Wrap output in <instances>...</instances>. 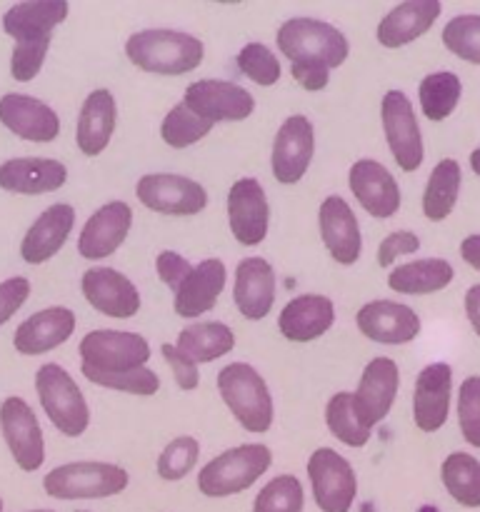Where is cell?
Returning a JSON list of instances; mask_svg holds the SVG:
<instances>
[{"label":"cell","instance_id":"20","mask_svg":"<svg viewBox=\"0 0 480 512\" xmlns=\"http://www.w3.org/2000/svg\"><path fill=\"white\" fill-rule=\"evenodd\" d=\"M65 0H28L5 10L3 30L15 45H40L53 40V30L68 18Z\"/></svg>","mask_w":480,"mask_h":512},{"label":"cell","instance_id":"4","mask_svg":"<svg viewBox=\"0 0 480 512\" xmlns=\"http://www.w3.org/2000/svg\"><path fill=\"white\" fill-rule=\"evenodd\" d=\"M275 43L290 63L313 60V63H323L330 70L340 68L350 53L348 38L335 25L315 18L285 20L278 28Z\"/></svg>","mask_w":480,"mask_h":512},{"label":"cell","instance_id":"10","mask_svg":"<svg viewBox=\"0 0 480 512\" xmlns=\"http://www.w3.org/2000/svg\"><path fill=\"white\" fill-rule=\"evenodd\" d=\"M135 195L148 210L160 215H198L208 205L200 183L175 173H148L135 183Z\"/></svg>","mask_w":480,"mask_h":512},{"label":"cell","instance_id":"43","mask_svg":"<svg viewBox=\"0 0 480 512\" xmlns=\"http://www.w3.org/2000/svg\"><path fill=\"white\" fill-rule=\"evenodd\" d=\"M200 458V443L190 435H183V438H175L165 445V450L158 458V475L160 480H168V483H175V480H183L190 470L195 468Z\"/></svg>","mask_w":480,"mask_h":512},{"label":"cell","instance_id":"8","mask_svg":"<svg viewBox=\"0 0 480 512\" xmlns=\"http://www.w3.org/2000/svg\"><path fill=\"white\" fill-rule=\"evenodd\" d=\"M380 118H383L385 140L393 153L395 163L403 173H415L423 165V133H420L418 118H415L413 103L400 90H388L380 103Z\"/></svg>","mask_w":480,"mask_h":512},{"label":"cell","instance_id":"42","mask_svg":"<svg viewBox=\"0 0 480 512\" xmlns=\"http://www.w3.org/2000/svg\"><path fill=\"white\" fill-rule=\"evenodd\" d=\"M83 375L85 380H90L93 385H100V388L140 395V398H150V395H155L160 390L158 375L148 368L128 370V373H93V370H83Z\"/></svg>","mask_w":480,"mask_h":512},{"label":"cell","instance_id":"50","mask_svg":"<svg viewBox=\"0 0 480 512\" xmlns=\"http://www.w3.org/2000/svg\"><path fill=\"white\" fill-rule=\"evenodd\" d=\"M290 73H293L295 83L308 93H318L328 85L330 68L323 63H313V60H300V63H290Z\"/></svg>","mask_w":480,"mask_h":512},{"label":"cell","instance_id":"6","mask_svg":"<svg viewBox=\"0 0 480 512\" xmlns=\"http://www.w3.org/2000/svg\"><path fill=\"white\" fill-rule=\"evenodd\" d=\"M128 483V473L120 465L68 463L45 475L43 490L55 500H100L120 495Z\"/></svg>","mask_w":480,"mask_h":512},{"label":"cell","instance_id":"45","mask_svg":"<svg viewBox=\"0 0 480 512\" xmlns=\"http://www.w3.org/2000/svg\"><path fill=\"white\" fill-rule=\"evenodd\" d=\"M48 48L50 43L15 45L13 55H10V75L20 80V83H30L40 73V68H43Z\"/></svg>","mask_w":480,"mask_h":512},{"label":"cell","instance_id":"36","mask_svg":"<svg viewBox=\"0 0 480 512\" xmlns=\"http://www.w3.org/2000/svg\"><path fill=\"white\" fill-rule=\"evenodd\" d=\"M460 95H463V85H460L458 75L450 73V70L425 75L418 85L420 110L433 123H440V120L453 115V110L460 103Z\"/></svg>","mask_w":480,"mask_h":512},{"label":"cell","instance_id":"33","mask_svg":"<svg viewBox=\"0 0 480 512\" xmlns=\"http://www.w3.org/2000/svg\"><path fill=\"white\" fill-rule=\"evenodd\" d=\"M175 348L195 365L213 363L235 348V333L223 323H193L180 330Z\"/></svg>","mask_w":480,"mask_h":512},{"label":"cell","instance_id":"40","mask_svg":"<svg viewBox=\"0 0 480 512\" xmlns=\"http://www.w3.org/2000/svg\"><path fill=\"white\" fill-rule=\"evenodd\" d=\"M443 45L465 63L480 65V15H455L443 28Z\"/></svg>","mask_w":480,"mask_h":512},{"label":"cell","instance_id":"56","mask_svg":"<svg viewBox=\"0 0 480 512\" xmlns=\"http://www.w3.org/2000/svg\"><path fill=\"white\" fill-rule=\"evenodd\" d=\"M75 512H88V510H75Z\"/></svg>","mask_w":480,"mask_h":512},{"label":"cell","instance_id":"52","mask_svg":"<svg viewBox=\"0 0 480 512\" xmlns=\"http://www.w3.org/2000/svg\"><path fill=\"white\" fill-rule=\"evenodd\" d=\"M460 258L470 265V268L480 270V235H468L460 243Z\"/></svg>","mask_w":480,"mask_h":512},{"label":"cell","instance_id":"19","mask_svg":"<svg viewBox=\"0 0 480 512\" xmlns=\"http://www.w3.org/2000/svg\"><path fill=\"white\" fill-rule=\"evenodd\" d=\"M0 123L30 143H53L60 133L58 113L43 100L23 93H8L0 98Z\"/></svg>","mask_w":480,"mask_h":512},{"label":"cell","instance_id":"51","mask_svg":"<svg viewBox=\"0 0 480 512\" xmlns=\"http://www.w3.org/2000/svg\"><path fill=\"white\" fill-rule=\"evenodd\" d=\"M465 313H468L470 325H473L475 335L480 338V285H473V288L465 293Z\"/></svg>","mask_w":480,"mask_h":512},{"label":"cell","instance_id":"14","mask_svg":"<svg viewBox=\"0 0 480 512\" xmlns=\"http://www.w3.org/2000/svg\"><path fill=\"white\" fill-rule=\"evenodd\" d=\"M230 233L240 245H260L268 235L270 208L263 185L255 178H240L230 185L228 193Z\"/></svg>","mask_w":480,"mask_h":512},{"label":"cell","instance_id":"38","mask_svg":"<svg viewBox=\"0 0 480 512\" xmlns=\"http://www.w3.org/2000/svg\"><path fill=\"white\" fill-rule=\"evenodd\" d=\"M210 130H213V123H208V120H203L200 115H195L185 103H178L168 110V115H165L163 123H160V138H163L165 145H170V148L183 150L195 145L198 140H203Z\"/></svg>","mask_w":480,"mask_h":512},{"label":"cell","instance_id":"44","mask_svg":"<svg viewBox=\"0 0 480 512\" xmlns=\"http://www.w3.org/2000/svg\"><path fill=\"white\" fill-rule=\"evenodd\" d=\"M458 425L463 438L473 448H480V378L470 375L460 383L458 393Z\"/></svg>","mask_w":480,"mask_h":512},{"label":"cell","instance_id":"7","mask_svg":"<svg viewBox=\"0 0 480 512\" xmlns=\"http://www.w3.org/2000/svg\"><path fill=\"white\" fill-rule=\"evenodd\" d=\"M80 370L93 373H128L145 368L150 360V345L143 335L125 330H90L80 340Z\"/></svg>","mask_w":480,"mask_h":512},{"label":"cell","instance_id":"29","mask_svg":"<svg viewBox=\"0 0 480 512\" xmlns=\"http://www.w3.org/2000/svg\"><path fill=\"white\" fill-rule=\"evenodd\" d=\"M68 183V168L53 158H13L0 165V188L20 195L55 193Z\"/></svg>","mask_w":480,"mask_h":512},{"label":"cell","instance_id":"3","mask_svg":"<svg viewBox=\"0 0 480 512\" xmlns=\"http://www.w3.org/2000/svg\"><path fill=\"white\" fill-rule=\"evenodd\" d=\"M273 463L270 448L260 443L238 445L210 460L198 475V490L205 498H228L253 488Z\"/></svg>","mask_w":480,"mask_h":512},{"label":"cell","instance_id":"21","mask_svg":"<svg viewBox=\"0 0 480 512\" xmlns=\"http://www.w3.org/2000/svg\"><path fill=\"white\" fill-rule=\"evenodd\" d=\"M320 238L328 248L330 258L340 265L358 263L363 250V235H360L358 218L353 208L340 195H328L318 210Z\"/></svg>","mask_w":480,"mask_h":512},{"label":"cell","instance_id":"16","mask_svg":"<svg viewBox=\"0 0 480 512\" xmlns=\"http://www.w3.org/2000/svg\"><path fill=\"white\" fill-rule=\"evenodd\" d=\"M360 333L373 343L405 345L420 335V318L413 308L390 300H370L355 315Z\"/></svg>","mask_w":480,"mask_h":512},{"label":"cell","instance_id":"30","mask_svg":"<svg viewBox=\"0 0 480 512\" xmlns=\"http://www.w3.org/2000/svg\"><path fill=\"white\" fill-rule=\"evenodd\" d=\"M440 13H443L440 0H408V3L395 5L375 30L378 43L383 48H403L428 33Z\"/></svg>","mask_w":480,"mask_h":512},{"label":"cell","instance_id":"1","mask_svg":"<svg viewBox=\"0 0 480 512\" xmlns=\"http://www.w3.org/2000/svg\"><path fill=\"white\" fill-rule=\"evenodd\" d=\"M125 55L135 68L155 75H185L205 58V45L190 33L153 28L133 33L125 43Z\"/></svg>","mask_w":480,"mask_h":512},{"label":"cell","instance_id":"41","mask_svg":"<svg viewBox=\"0 0 480 512\" xmlns=\"http://www.w3.org/2000/svg\"><path fill=\"white\" fill-rule=\"evenodd\" d=\"M235 63H238V70L245 78L253 80L255 85H263V88L275 85L280 80V75H283L280 60L275 58L273 50L263 43L243 45V50L238 53Z\"/></svg>","mask_w":480,"mask_h":512},{"label":"cell","instance_id":"48","mask_svg":"<svg viewBox=\"0 0 480 512\" xmlns=\"http://www.w3.org/2000/svg\"><path fill=\"white\" fill-rule=\"evenodd\" d=\"M190 270H193V265H190L183 255L175 253V250H163V253H158V258H155V273H158V278L163 280L173 293L185 283Z\"/></svg>","mask_w":480,"mask_h":512},{"label":"cell","instance_id":"18","mask_svg":"<svg viewBox=\"0 0 480 512\" xmlns=\"http://www.w3.org/2000/svg\"><path fill=\"white\" fill-rule=\"evenodd\" d=\"M133 225V210L123 200L103 205L95 210L83 225L78 238V253L85 260H105L125 243Z\"/></svg>","mask_w":480,"mask_h":512},{"label":"cell","instance_id":"31","mask_svg":"<svg viewBox=\"0 0 480 512\" xmlns=\"http://www.w3.org/2000/svg\"><path fill=\"white\" fill-rule=\"evenodd\" d=\"M118 118V105L110 90L98 88L85 98L78 115V128H75V143L78 150L88 158L103 153L108 148Z\"/></svg>","mask_w":480,"mask_h":512},{"label":"cell","instance_id":"22","mask_svg":"<svg viewBox=\"0 0 480 512\" xmlns=\"http://www.w3.org/2000/svg\"><path fill=\"white\" fill-rule=\"evenodd\" d=\"M350 190L355 200L363 205V210L373 218L385 220L393 218L400 208V188L390 170L380 165L378 160H358L350 165L348 173Z\"/></svg>","mask_w":480,"mask_h":512},{"label":"cell","instance_id":"47","mask_svg":"<svg viewBox=\"0 0 480 512\" xmlns=\"http://www.w3.org/2000/svg\"><path fill=\"white\" fill-rule=\"evenodd\" d=\"M418 248H420L418 235L410 233V230H395V233H390L388 238L380 243L378 265L380 268H390L395 260L403 258V255H413Z\"/></svg>","mask_w":480,"mask_h":512},{"label":"cell","instance_id":"11","mask_svg":"<svg viewBox=\"0 0 480 512\" xmlns=\"http://www.w3.org/2000/svg\"><path fill=\"white\" fill-rule=\"evenodd\" d=\"M183 103L208 123H238L253 115V95L228 80H195L185 88Z\"/></svg>","mask_w":480,"mask_h":512},{"label":"cell","instance_id":"46","mask_svg":"<svg viewBox=\"0 0 480 512\" xmlns=\"http://www.w3.org/2000/svg\"><path fill=\"white\" fill-rule=\"evenodd\" d=\"M160 353H163L165 363H168L170 370H173V378H175V383H178L180 390L198 388V383H200L198 365H195L188 355L180 353V350L170 343L160 345Z\"/></svg>","mask_w":480,"mask_h":512},{"label":"cell","instance_id":"23","mask_svg":"<svg viewBox=\"0 0 480 512\" xmlns=\"http://www.w3.org/2000/svg\"><path fill=\"white\" fill-rule=\"evenodd\" d=\"M453 370L445 363H433L420 370L413 393V420L420 433H438L448 420Z\"/></svg>","mask_w":480,"mask_h":512},{"label":"cell","instance_id":"39","mask_svg":"<svg viewBox=\"0 0 480 512\" xmlns=\"http://www.w3.org/2000/svg\"><path fill=\"white\" fill-rule=\"evenodd\" d=\"M303 485L295 475H278L258 493L253 512H303Z\"/></svg>","mask_w":480,"mask_h":512},{"label":"cell","instance_id":"25","mask_svg":"<svg viewBox=\"0 0 480 512\" xmlns=\"http://www.w3.org/2000/svg\"><path fill=\"white\" fill-rule=\"evenodd\" d=\"M225 280H228V273H225L223 260H200V265H193L185 283L175 290V315H180L183 320H195L210 313L218 303L220 293H223Z\"/></svg>","mask_w":480,"mask_h":512},{"label":"cell","instance_id":"17","mask_svg":"<svg viewBox=\"0 0 480 512\" xmlns=\"http://www.w3.org/2000/svg\"><path fill=\"white\" fill-rule=\"evenodd\" d=\"M85 300L93 310L108 318L128 320L140 310V293L123 273L113 268H90L80 280Z\"/></svg>","mask_w":480,"mask_h":512},{"label":"cell","instance_id":"55","mask_svg":"<svg viewBox=\"0 0 480 512\" xmlns=\"http://www.w3.org/2000/svg\"><path fill=\"white\" fill-rule=\"evenodd\" d=\"M0 512H3V498H0Z\"/></svg>","mask_w":480,"mask_h":512},{"label":"cell","instance_id":"54","mask_svg":"<svg viewBox=\"0 0 480 512\" xmlns=\"http://www.w3.org/2000/svg\"><path fill=\"white\" fill-rule=\"evenodd\" d=\"M30 512H53V510H30Z\"/></svg>","mask_w":480,"mask_h":512},{"label":"cell","instance_id":"13","mask_svg":"<svg viewBox=\"0 0 480 512\" xmlns=\"http://www.w3.org/2000/svg\"><path fill=\"white\" fill-rule=\"evenodd\" d=\"M315 153V128L305 115H290L280 123L273 140V175L278 183L295 185L308 173Z\"/></svg>","mask_w":480,"mask_h":512},{"label":"cell","instance_id":"27","mask_svg":"<svg viewBox=\"0 0 480 512\" xmlns=\"http://www.w3.org/2000/svg\"><path fill=\"white\" fill-rule=\"evenodd\" d=\"M75 333V313L70 308H45L33 313L15 330L13 345L20 355H45L60 348Z\"/></svg>","mask_w":480,"mask_h":512},{"label":"cell","instance_id":"49","mask_svg":"<svg viewBox=\"0 0 480 512\" xmlns=\"http://www.w3.org/2000/svg\"><path fill=\"white\" fill-rule=\"evenodd\" d=\"M30 295L28 278H8L0 283V328L18 313Z\"/></svg>","mask_w":480,"mask_h":512},{"label":"cell","instance_id":"53","mask_svg":"<svg viewBox=\"0 0 480 512\" xmlns=\"http://www.w3.org/2000/svg\"><path fill=\"white\" fill-rule=\"evenodd\" d=\"M470 168H473L475 175H480V148L473 150V155H470Z\"/></svg>","mask_w":480,"mask_h":512},{"label":"cell","instance_id":"26","mask_svg":"<svg viewBox=\"0 0 480 512\" xmlns=\"http://www.w3.org/2000/svg\"><path fill=\"white\" fill-rule=\"evenodd\" d=\"M235 308L245 320L268 318L275 303V270L263 258L240 260L233 285Z\"/></svg>","mask_w":480,"mask_h":512},{"label":"cell","instance_id":"35","mask_svg":"<svg viewBox=\"0 0 480 512\" xmlns=\"http://www.w3.org/2000/svg\"><path fill=\"white\" fill-rule=\"evenodd\" d=\"M445 490L463 508H480V460L468 453H450L440 468Z\"/></svg>","mask_w":480,"mask_h":512},{"label":"cell","instance_id":"9","mask_svg":"<svg viewBox=\"0 0 480 512\" xmlns=\"http://www.w3.org/2000/svg\"><path fill=\"white\" fill-rule=\"evenodd\" d=\"M313 498L323 512H350L358 495V478L348 460L333 448H318L308 460Z\"/></svg>","mask_w":480,"mask_h":512},{"label":"cell","instance_id":"24","mask_svg":"<svg viewBox=\"0 0 480 512\" xmlns=\"http://www.w3.org/2000/svg\"><path fill=\"white\" fill-rule=\"evenodd\" d=\"M75 225V210L68 203H55L40 213V218L25 233L20 243V258L28 265H43L63 250Z\"/></svg>","mask_w":480,"mask_h":512},{"label":"cell","instance_id":"2","mask_svg":"<svg viewBox=\"0 0 480 512\" xmlns=\"http://www.w3.org/2000/svg\"><path fill=\"white\" fill-rule=\"evenodd\" d=\"M218 393L240 428L248 433H268L273 425V398L263 375L248 363H230L218 373Z\"/></svg>","mask_w":480,"mask_h":512},{"label":"cell","instance_id":"15","mask_svg":"<svg viewBox=\"0 0 480 512\" xmlns=\"http://www.w3.org/2000/svg\"><path fill=\"white\" fill-rule=\"evenodd\" d=\"M400 373L395 360L375 358L365 365L363 375L358 380V388L353 393L355 413L365 428L373 430V425L383 423L388 418L390 408L398 395Z\"/></svg>","mask_w":480,"mask_h":512},{"label":"cell","instance_id":"32","mask_svg":"<svg viewBox=\"0 0 480 512\" xmlns=\"http://www.w3.org/2000/svg\"><path fill=\"white\" fill-rule=\"evenodd\" d=\"M455 278V270L448 260L425 258L405 263L390 273V290L400 295H430L448 288L450 280Z\"/></svg>","mask_w":480,"mask_h":512},{"label":"cell","instance_id":"34","mask_svg":"<svg viewBox=\"0 0 480 512\" xmlns=\"http://www.w3.org/2000/svg\"><path fill=\"white\" fill-rule=\"evenodd\" d=\"M460 180H463V173H460L458 160L445 158L435 165L423 193L425 218L433 220V223H440V220H445L453 213L460 195Z\"/></svg>","mask_w":480,"mask_h":512},{"label":"cell","instance_id":"5","mask_svg":"<svg viewBox=\"0 0 480 512\" xmlns=\"http://www.w3.org/2000/svg\"><path fill=\"white\" fill-rule=\"evenodd\" d=\"M35 393H38L48 420L65 438H80L88 430V403L68 370L55 363L40 365V370L35 373Z\"/></svg>","mask_w":480,"mask_h":512},{"label":"cell","instance_id":"12","mask_svg":"<svg viewBox=\"0 0 480 512\" xmlns=\"http://www.w3.org/2000/svg\"><path fill=\"white\" fill-rule=\"evenodd\" d=\"M0 430L10 455L23 473H35L45 463V440L33 408L23 398H8L0 405Z\"/></svg>","mask_w":480,"mask_h":512},{"label":"cell","instance_id":"28","mask_svg":"<svg viewBox=\"0 0 480 512\" xmlns=\"http://www.w3.org/2000/svg\"><path fill=\"white\" fill-rule=\"evenodd\" d=\"M335 323V305L325 295H298L278 318V330L290 343H313Z\"/></svg>","mask_w":480,"mask_h":512},{"label":"cell","instance_id":"37","mask_svg":"<svg viewBox=\"0 0 480 512\" xmlns=\"http://www.w3.org/2000/svg\"><path fill=\"white\" fill-rule=\"evenodd\" d=\"M325 423L328 430L348 448H363L370 440V428L360 423L353 405V393H335L325 408Z\"/></svg>","mask_w":480,"mask_h":512}]
</instances>
